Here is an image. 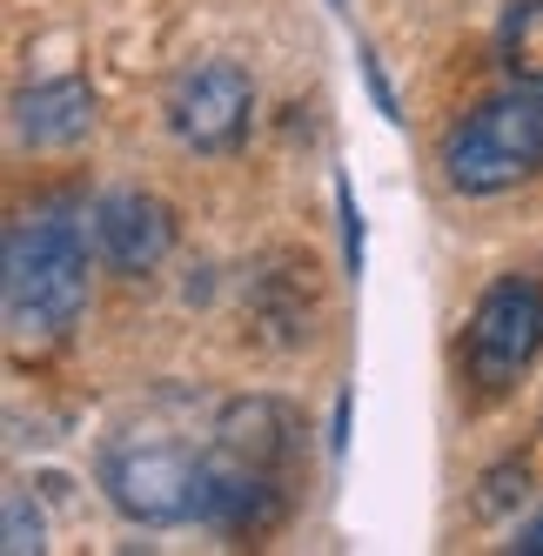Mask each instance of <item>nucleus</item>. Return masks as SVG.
Returning <instances> with one entry per match:
<instances>
[{
  "mask_svg": "<svg viewBox=\"0 0 543 556\" xmlns=\"http://www.w3.org/2000/svg\"><path fill=\"white\" fill-rule=\"evenodd\" d=\"M209 435L215 409H195L188 395H154L135 416H122L101 435L94 476L108 503L128 523L168 530V523H195L202 509V469H209Z\"/></svg>",
  "mask_w": 543,
  "mask_h": 556,
  "instance_id": "1",
  "label": "nucleus"
},
{
  "mask_svg": "<svg viewBox=\"0 0 543 556\" xmlns=\"http://www.w3.org/2000/svg\"><path fill=\"white\" fill-rule=\"evenodd\" d=\"M463 355H470V376L483 389L517 382L543 355V289L523 282V275H503L496 289H483L470 336H463Z\"/></svg>",
  "mask_w": 543,
  "mask_h": 556,
  "instance_id": "5",
  "label": "nucleus"
},
{
  "mask_svg": "<svg viewBox=\"0 0 543 556\" xmlns=\"http://www.w3.org/2000/svg\"><path fill=\"white\" fill-rule=\"evenodd\" d=\"M543 168V94L536 88H510L490 94L483 108H470L463 122L443 135V175L463 194H496L517 188Z\"/></svg>",
  "mask_w": 543,
  "mask_h": 556,
  "instance_id": "4",
  "label": "nucleus"
},
{
  "mask_svg": "<svg viewBox=\"0 0 543 556\" xmlns=\"http://www.w3.org/2000/svg\"><path fill=\"white\" fill-rule=\"evenodd\" d=\"M342 255H349V275H363V215L349 202V188H342Z\"/></svg>",
  "mask_w": 543,
  "mask_h": 556,
  "instance_id": "11",
  "label": "nucleus"
},
{
  "mask_svg": "<svg viewBox=\"0 0 543 556\" xmlns=\"http://www.w3.org/2000/svg\"><path fill=\"white\" fill-rule=\"evenodd\" d=\"M88 235H94V255L114 275H154L175 249V215H168V202H154V194L122 188V194H101L88 208Z\"/></svg>",
  "mask_w": 543,
  "mask_h": 556,
  "instance_id": "7",
  "label": "nucleus"
},
{
  "mask_svg": "<svg viewBox=\"0 0 543 556\" xmlns=\"http://www.w3.org/2000/svg\"><path fill=\"white\" fill-rule=\"evenodd\" d=\"M496 61L510 74V88H536L543 94V0H517L496 27Z\"/></svg>",
  "mask_w": 543,
  "mask_h": 556,
  "instance_id": "9",
  "label": "nucleus"
},
{
  "mask_svg": "<svg viewBox=\"0 0 543 556\" xmlns=\"http://www.w3.org/2000/svg\"><path fill=\"white\" fill-rule=\"evenodd\" d=\"M517 549H530V556H536V549H543V523H530V530L517 536Z\"/></svg>",
  "mask_w": 543,
  "mask_h": 556,
  "instance_id": "12",
  "label": "nucleus"
},
{
  "mask_svg": "<svg viewBox=\"0 0 543 556\" xmlns=\"http://www.w3.org/2000/svg\"><path fill=\"white\" fill-rule=\"evenodd\" d=\"M94 122V94L81 81H41V88H27L14 101V128L21 141L34 148H67V141H81Z\"/></svg>",
  "mask_w": 543,
  "mask_h": 556,
  "instance_id": "8",
  "label": "nucleus"
},
{
  "mask_svg": "<svg viewBox=\"0 0 543 556\" xmlns=\"http://www.w3.org/2000/svg\"><path fill=\"white\" fill-rule=\"evenodd\" d=\"M8 543L14 556H27V549H41V516H27V496H8Z\"/></svg>",
  "mask_w": 543,
  "mask_h": 556,
  "instance_id": "10",
  "label": "nucleus"
},
{
  "mask_svg": "<svg viewBox=\"0 0 543 556\" xmlns=\"http://www.w3.org/2000/svg\"><path fill=\"white\" fill-rule=\"evenodd\" d=\"M249 114H255V88L236 61H195L168 94V128L195 154H228L249 135Z\"/></svg>",
  "mask_w": 543,
  "mask_h": 556,
  "instance_id": "6",
  "label": "nucleus"
},
{
  "mask_svg": "<svg viewBox=\"0 0 543 556\" xmlns=\"http://www.w3.org/2000/svg\"><path fill=\"white\" fill-rule=\"evenodd\" d=\"M295 483V422L282 403H228L215 409L209 469H202V509L195 523L222 536H262L289 516Z\"/></svg>",
  "mask_w": 543,
  "mask_h": 556,
  "instance_id": "2",
  "label": "nucleus"
},
{
  "mask_svg": "<svg viewBox=\"0 0 543 556\" xmlns=\"http://www.w3.org/2000/svg\"><path fill=\"white\" fill-rule=\"evenodd\" d=\"M88 242L61 215H21L8 228V329L14 342H61L88 302Z\"/></svg>",
  "mask_w": 543,
  "mask_h": 556,
  "instance_id": "3",
  "label": "nucleus"
}]
</instances>
